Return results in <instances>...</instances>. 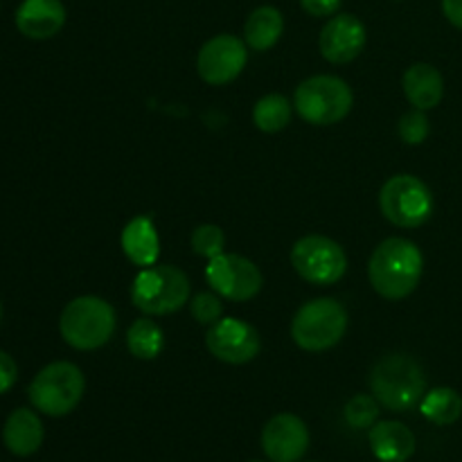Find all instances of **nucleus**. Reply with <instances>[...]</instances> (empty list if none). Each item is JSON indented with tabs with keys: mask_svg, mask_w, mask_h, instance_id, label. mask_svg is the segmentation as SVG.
<instances>
[{
	"mask_svg": "<svg viewBox=\"0 0 462 462\" xmlns=\"http://www.w3.org/2000/svg\"><path fill=\"white\" fill-rule=\"evenodd\" d=\"M0 319H3V307H0Z\"/></svg>",
	"mask_w": 462,
	"mask_h": 462,
	"instance_id": "nucleus-31",
	"label": "nucleus"
},
{
	"mask_svg": "<svg viewBox=\"0 0 462 462\" xmlns=\"http://www.w3.org/2000/svg\"><path fill=\"white\" fill-rule=\"evenodd\" d=\"M86 391L84 373L70 361L45 365L27 388L32 406L50 418H63L77 409Z\"/></svg>",
	"mask_w": 462,
	"mask_h": 462,
	"instance_id": "nucleus-5",
	"label": "nucleus"
},
{
	"mask_svg": "<svg viewBox=\"0 0 462 462\" xmlns=\"http://www.w3.org/2000/svg\"><path fill=\"white\" fill-rule=\"evenodd\" d=\"M404 95L413 104V108H420V111L436 108L445 95V79L440 70L431 63H413L404 72Z\"/></svg>",
	"mask_w": 462,
	"mask_h": 462,
	"instance_id": "nucleus-19",
	"label": "nucleus"
},
{
	"mask_svg": "<svg viewBox=\"0 0 462 462\" xmlns=\"http://www.w3.org/2000/svg\"><path fill=\"white\" fill-rule=\"evenodd\" d=\"M370 391L382 406L404 413L427 395V377L409 355H386L370 373Z\"/></svg>",
	"mask_w": 462,
	"mask_h": 462,
	"instance_id": "nucleus-2",
	"label": "nucleus"
},
{
	"mask_svg": "<svg viewBox=\"0 0 462 462\" xmlns=\"http://www.w3.org/2000/svg\"><path fill=\"white\" fill-rule=\"evenodd\" d=\"M429 131H431L429 117L420 108H413L406 116H402L400 135L406 144H422L429 138Z\"/></svg>",
	"mask_w": 462,
	"mask_h": 462,
	"instance_id": "nucleus-26",
	"label": "nucleus"
},
{
	"mask_svg": "<svg viewBox=\"0 0 462 462\" xmlns=\"http://www.w3.org/2000/svg\"><path fill=\"white\" fill-rule=\"evenodd\" d=\"M122 251L134 262L135 266L144 269V266H153L158 262V253H161V239H158L156 226H153L152 217H134L129 224L122 230Z\"/></svg>",
	"mask_w": 462,
	"mask_h": 462,
	"instance_id": "nucleus-17",
	"label": "nucleus"
},
{
	"mask_svg": "<svg viewBox=\"0 0 462 462\" xmlns=\"http://www.w3.org/2000/svg\"><path fill=\"white\" fill-rule=\"evenodd\" d=\"M43 422L32 409H16L7 418L3 427V442L7 451H12L18 458L36 454L43 445Z\"/></svg>",
	"mask_w": 462,
	"mask_h": 462,
	"instance_id": "nucleus-16",
	"label": "nucleus"
},
{
	"mask_svg": "<svg viewBox=\"0 0 462 462\" xmlns=\"http://www.w3.org/2000/svg\"><path fill=\"white\" fill-rule=\"evenodd\" d=\"M291 264L296 273L310 284L329 287L347 271V257L341 244L323 235H307L291 248Z\"/></svg>",
	"mask_w": 462,
	"mask_h": 462,
	"instance_id": "nucleus-9",
	"label": "nucleus"
},
{
	"mask_svg": "<svg viewBox=\"0 0 462 462\" xmlns=\"http://www.w3.org/2000/svg\"><path fill=\"white\" fill-rule=\"evenodd\" d=\"M319 48L320 54L332 63L355 61L365 48L364 23L352 14H334L320 30Z\"/></svg>",
	"mask_w": 462,
	"mask_h": 462,
	"instance_id": "nucleus-14",
	"label": "nucleus"
},
{
	"mask_svg": "<svg viewBox=\"0 0 462 462\" xmlns=\"http://www.w3.org/2000/svg\"><path fill=\"white\" fill-rule=\"evenodd\" d=\"M442 12L451 25L462 30V0H442Z\"/></svg>",
	"mask_w": 462,
	"mask_h": 462,
	"instance_id": "nucleus-30",
	"label": "nucleus"
},
{
	"mask_svg": "<svg viewBox=\"0 0 462 462\" xmlns=\"http://www.w3.org/2000/svg\"><path fill=\"white\" fill-rule=\"evenodd\" d=\"M343 415L352 429H373L379 418V402L374 395H355L346 404Z\"/></svg>",
	"mask_w": 462,
	"mask_h": 462,
	"instance_id": "nucleus-24",
	"label": "nucleus"
},
{
	"mask_svg": "<svg viewBox=\"0 0 462 462\" xmlns=\"http://www.w3.org/2000/svg\"><path fill=\"white\" fill-rule=\"evenodd\" d=\"M206 280L215 293L235 302H246L255 298L262 289V273L248 257L237 253H221L208 260Z\"/></svg>",
	"mask_w": 462,
	"mask_h": 462,
	"instance_id": "nucleus-10",
	"label": "nucleus"
},
{
	"mask_svg": "<svg viewBox=\"0 0 462 462\" xmlns=\"http://www.w3.org/2000/svg\"><path fill=\"white\" fill-rule=\"evenodd\" d=\"M370 449L382 462H406L415 454V436L406 424L386 420L370 429Z\"/></svg>",
	"mask_w": 462,
	"mask_h": 462,
	"instance_id": "nucleus-18",
	"label": "nucleus"
},
{
	"mask_svg": "<svg viewBox=\"0 0 462 462\" xmlns=\"http://www.w3.org/2000/svg\"><path fill=\"white\" fill-rule=\"evenodd\" d=\"M347 329V311L334 298H316L298 310L291 337L307 352H323L337 346Z\"/></svg>",
	"mask_w": 462,
	"mask_h": 462,
	"instance_id": "nucleus-7",
	"label": "nucleus"
},
{
	"mask_svg": "<svg viewBox=\"0 0 462 462\" xmlns=\"http://www.w3.org/2000/svg\"><path fill=\"white\" fill-rule=\"evenodd\" d=\"M422 271L424 257L418 244L404 237H391L374 248L368 278L379 296L386 300H402L418 289Z\"/></svg>",
	"mask_w": 462,
	"mask_h": 462,
	"instance_id": "nucleus-1",
	"label": "nucleus"
},
{
	"mask_svg": "<svg viewBox=\"0 0 462 462\" xmlns=\"http://www.w3.org/2000/svg\"><path fill=\"white\" fill-rule=\"evenodd\" d=\"M126 346L135 359L152 361L156 359L165 346V337L156 320L152 319H138L131 323L129 332H126Z\"/></svg>",
	"mask_w": 462,
	"mask_h": 462,
	"instance_id": "nucleus-22",
	"label": "nucleus"
},
{
	"mask_svg": "<svg viewBox=\"0 0 462 462\" xmlns=\"http://www.w3.org/2000/svg\"><path fill=\"white\" fill-rule=\"evenodd\" d=\"M226 246V235L219 226L215 224H203L197 226L192 233V251L197 253L199 257H206V260H212V257L221 255Z\"/></svg>",
	"mask_w": 462,
	"mask_h": 462,
	"instance_id": "nucleus-25",
	"label": "nucleus"
},
{
	"mask_svg": "<svg viewBox=\"0 0 462 462\" xmlns=\"http://www.w3.org/2000/svg\"><path fill=\"white\" fill-rule=\"evenodd\" d=\"M420 411L429 422L438 427H449L462 415V397L454 388H433L420 402Z\"/></svg>",
	"mask_w": 462,
	"mask_h": 462,
	"instance_id": "nucleus-21",
	"label": "nucleus"
},
{
	"mask_svg": "<svg viewBox=\"0 0 462 462\" xmlns=\"http://www.w3.org/2000/svg\"><path fill=\"white\" fill-rule=\"evenodd\" d=\"M262 449L273 462H298L310 449V429L293 413L275 415L262 431Z\"/></svg>",
	"mask_w": 462,
	"mask_h": 462,
	"instance_id": "nucleus-13",
	"label": "nucleus"
},
{
	"mask_svg": "<svg viewBox=\"0 0 462 462\" xmlns=\"http://www.w3.org/2000/svg\"><path fill=\"white\" fill-rule=\"evenodd\" d=\"M300 5L311 16H332L341 7V0H300Z\"/></svg>",
	"mask_w": 462,
	"mask_h": 462,
	"instance_id": "nucleus-29",
	"label": "nucleus"
},
{
	"mask_svg": "<svg viewBox=\"0 0 462 462\" xmlns=\"http://www.w3.org/2000/svg\"><path fill=\"white\" fill-rule=\"evenodd\" d=\"M189 311H192V316L201 325H215L221 319V314H224V305H221L217 293L203 291L189 300Z\"/></svg>",
	"mask_w": 462,
	"mask_h": 462,
	"instance_id": "nucleus-27",
	"label": "nucleus"
},
{
	"mask_svg": "<svg viewBox=\"0 0 462 462\" xmlns=\"http://www.w3.org/2000/svg\"><path fill=\"white\" fill-rule=\"evenodd\" d=\"M284 32V18L280 14V9L264 5V7H257L255 12H251V16L246 18V25H244V41L251 50L257 52H266V50L273 48L280 41Z\"/></svg>",
	"mask_w": 462,
	"mask_h": 462,
	"instance_id": "nucleus-20",
	"label": "nucleus"
},
{
	"mask_svg": "<svg viewBox=\"0 0 462 462\" xmlns=\"http://www.w3.org/2000/svg\"><path fill=\"white\" fill-rule=\"evenodd\" d=\"M206 346L215 359L242 365L260 355V334L253 325L239 319H219L206 334Z\"/></svg>",
	"mask_w": 462,
	"mask_h": 462,
	"instance_id": "nucleus-12",
	"label": "nucleus"
},
{
	"mask_svg": "<svg viewBox=\"0 0 462 462\" xmlns=\"http://www.w3.org/2000/svg\"><path fill=\"white\" fill-rule=\"evenodd\" d=\"M189 280L171 264H153L140 269L131 284V302L147 316H165L189 302Z\"/></svg>",
	"mask_w": 462,
	"mask_h": 462,
	"instance_id": "nucleus-4",
	"label": "nucleus"
},
{
	"mask_svg": "<svg viewBox=\"0 0 462 462\" xmlns=\"http://www.w3.org/2000/svg\"><path fill=\"white\" fill-rule=\"evenodd\" d=\"M352 88L334 75H316L302 81L293 95L298 116L314 126H329L341 122L352 111Z\"/></svg>",
	"mask_w": 462,
	"mask_h": 462,
	"instance_id": "nucleus-6",
	"label": "nucleus"
},
{
	"mask_svg": "<svg viewBox=\"0 0 462 462\" xmlns=\"http://www.w3.org/2000/svg\"><path fill=\"white\" fill-rule=\"evenodd\" d=\"M18 379V365L7 352L0 350V395L7 391H12L14 383Z\"/></svg>",
	"mask_w": 462,
	"mask_h": 462,
	"instance_id": "nucleus-28",
	"label": "nucleus"
},
{
	"mask_svg": "<svg viewBox=\"0 0 462 462\" xmlns=\"http://www.w3.org/2000/svg\"><path fill=\"white\" fill-rule=\"evenodd\" d=\"M255 462H257V460H255Z\"/></svg>",
	"mask_w": 462,
	"mask_h": 462,
	"instance_id": "nucleus-32",
	"label": "nucleus"
},
{
	"mask_svg": "<svg viewBox=\"0 0 462 462\" xmlns=\"http://www.w3.org/2000/svg\"><path fill=\"white\" fill-rule=\"evenodd\" d=\"M59 332L75 350H97L116 332V310L104 298L79 296L61 311Z\"/></svg>",
	"mask_w": 462,
	"mask_h": 462,
	"instance_id": "nucleus-3",
	"label": "nucleus"
},
{
	"mask_svg": "<svg viewBox=\"0 0 462 462\" xmlns=\"http://www.w3.org/2000/svg\"><path fill=\"white\" fill-rule=\"evenodd\" d=\"M66 25V7L61 0H23L16 9V27L34 41L52 39Z\"/></svg>",
	"mask_w": 462,
	"mask_h": 462,
	"instance_id": "nucleus-15",
	"label": "nucleus"
},
{
	"mask_svg": "<svg viewBox=\"0 0 462 462\" xmlns=\"http://www.w3.org/2000/svg\"><path fill=\"white\" fill-rule=\"evenodd\" d=\"M253 122L264 134H278L291 122V104L278 93L264 95L253 108Z\"/></svg>",
	"mask_w": 462,
	"mask_h": 462,
	"instance_id": "nucleus-23",
	"label": "nucleus"
},
{
	"mask_svg": "<svg viewBox=\"0 0 462 462\" xmlns=\"http://www.w3.org/2000/svg\"><path fill=\"white\" fill-rule=\"evenodd\" d=\"M248 61L246 41L233 34H219L208 41L197 57V70L206 84L224 86L242 75Z\"/></svg>",
	"mask_w": 462,
	"mask_h": 462,
	"instance_id": "nucleus-11",
	"label": "nucleus"
},
{
	"mask_svg": "<svg viewBox=\"0 0 462 462\" xmlns=\"http://www.w3.org/2000/svg\"><path fill=\"white\" fill-rule=\"evenodd\" d=\"M383 217L400 228H420L433 215V194L424 180L411 174H397L379 192Z\"/></svg>",
	"mask_w": 462,
	"mask_h": 462,
	"instance_id": "nucleus-8",
	"label": "nucleus"
}]
</instances>
